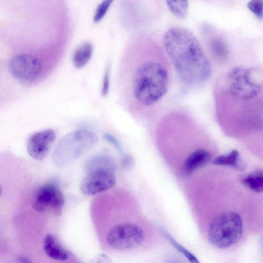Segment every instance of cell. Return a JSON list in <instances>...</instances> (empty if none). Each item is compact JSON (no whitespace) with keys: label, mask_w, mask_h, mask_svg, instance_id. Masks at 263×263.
Instances as JSON below:
<instances>
[{"label":"cell","mask_w":263,"mask_h":263,"mask_svg":"<svg viewBox=\"0 0 263 263\" xmlns=\"http://www.w3.org/2000/svg\"><path fill=\"white\" fill-rule=\"evenodd\" d=\"M163 44L182 82L199 84L211 77V62L200 42L191 31L181 27H173L164 34Z\"/></svg>","instance_id":"6da1fadb"},{"label":"cell","mask_w":263,"mask_h":263,"mask_svg":"<svg viewBox=\"0 0 263 263\" xmlns=\"http://www.w3.org/2000/svg\"><path fill=\"white\" fill-rule=\"evenodd\" d=\"M160 52V51H159ZM146 54L135 63L129 78L132 97L139 104L149 106L162 99L170 83L168 66L162 54Z\"/></svg>","instance_id":"7a4b0ae2"},{"label":"cell","mask_w":263,"mask_h":263,"mask_svg":"<svg viewBox=\"0 0 263 263\" xmlns=\"http://www.w3.org/2000/svg\"><path fill=\"white\" fill-rule=\"evenodd\" d=\"M85 167L86 175L80 186L83 194L96 195L110 190L116 184L115 165L110 158L95 157L86 162Z\"/></svg>","instance_id":"3957f363"},{"label":"cell","mask_w":263,"mask_h":263,"mask_svg":"<svg viewBox=\"0 0 263 263\" xmlns=\"http://www.w3.org/2000/svg\"><path fill=\"white\" fill-rule=\"evenodd\" d=\"M243 233V222L240 215L226 212L216 216L208 232L209 242L214 247L224 249L236 243Z\"/></svg>","instance_id":"277c9868"},{"label":"cell","mask_w":263,"mask_h":263,"mask_svg":"<svg viewBox=\"0 0 263 263\" xmlns=\"http://www.w3.org/2000/svg\"><path fill=\"white\" fill-rule=\"evenodd\" d=\"M96 135L89 131L79 130L63 137L57 144L53 158L63 165L79 158L97 142Z\"/></svg>","instance_id":"5b68a950"},{"label":"cell","mask_w":263,"mask_h":263,"mask_svg":"<svg viewBox=\"0 0 263 263\" xmlns=\"http://www.w3.org/2000/svg\"><path fill=\"white\" fill-rule=\"evenodd\" d=\"M144 239V233L139 226L123 223L115 226L107 233V243L117 250H126L139 246Z\"/></svg>","instance_id":"8992f818"},{"label":"cell","mask_w":263,"mask_h":263,"mask_svg":"<svg viewBox=\"0 0 263 263\" xmlns=\"http://www.w3.org/2000/svg\"><path fill=\"white\" fill-rule=\"evenodd\" d=\"M65 203L64 197L58 185L53 182L46 183L35 191L32 199V208L42 213L60 215Z\"/></svg>","instance_id":"52a82bcc"},{"label":"cell","mask_w":263,"mask_h":263,"mask_svg":"<svg viewBox=\"0 0 263 263\" xmlns=\"http://www.w3.org/2000/svg\"><path fill=\"white\" fill-rule=\"evenodd\" d=\"M8 68L15 79L25 83L36 81L43 71L41 61L35 56L28 54L13 57L9 61Z\"/></svg>","instance_id":"ba28073f"},{"label":"cell","mask_w":263,"mask_h":263,"mask_svg":"<svg viewBox=\"0 0 263 263\" xmlns=\"http://www.w3.org/2000/svg\"><path fill=\"white\" fill-rule=\"evenodd\" d=\"M56 139L55 132L52 129L39 131L28 138L26 149L28 155L36 160L45 158Z\"/></svg>","instance_id":"9c48e42d"},{"label":"cell","mask_w":263,"mask_h":263,"mask_svg":"<svg viewBox=\"0 0 263 263\" xmlns=\"http://www.w3.org/2000/svg\"><path fill=\"white\" fill-rule=\"evenodd\" d=\"M211 154L203 148L197 149L192 152L185 159L183 172L185 175L193 174L198 168L207 164L212 159Z\"/></svg>","instance_id":"30bf717a"},{"label":"cell","mask_w":263,"mask_h":263,"mask_svg":"<svg viewBox=\"0 0 263 263\" xmlns=\"http://www.w3.org/2000/svg\"><path fill=\"white\" fill-rule=\"evenodd\" d=\"M43 249L46 254L54 260L63 261L68 257L67 251L51 234L45 236L43 241Z\"/></svg>","instance_id":"8fae6325"},{"label":"cell","mask_w":263,"mask_h":263,"mask_svg":"<svg viewBox=\"0 0 263 263\" xmlns=\"http://www.w3.org/2000/svg\"><path fill=\"white\" fill-rule=\"evenodd\" d=\"M93 52L92 44L89 42H85L79 45L74 50L72 61L77 68L84 67L91 58Z\"/></svg>","instance_id":"7c38bea8"},{"label":"cell","mask_w":263,"mask_h":263,"mask_svg":"<svg viewBox=\"0 0 263 263\" xmlns=\"http://www.w3.org/2000/svg\"><path fill=\"white\" fill-rule=\"evenodd\" d=\"M209 50L213 57L219 62L226 61L229 58V50L225 41L219 36H214L208 41Z\"/></svg>","instance_id":"4fadbf2b"},{"label":"cell","mask_w":263,"mask_h":263,"mask_svg":"<svg viewBox=\"0 0 263 263\" xmlns=\"http://www.w3.org/2000/svg\"><path fill=\"white\" fill-rule=\"evenodd\" d=\"M213 164L217 165L231 166L236 169L241 170L243 165L240 159L239 152L234 149L227 155L219 156L212 160Z\"/></svg>","instance_id":"5bb4252c"},{"label":"cell","mask_w":263,"mask_h":263,"mask_svg":"<svg viewBox=\"0 0 263 263\" xmlns=\"http://www.w3.org/2000/svg\"><path fill=\"white\" fill-rule=\"evenodd\" d=\"M242 183L256 193L263 192V171L253 172L243 178Z\"/></svg>","instance_id":"9a60e30c"},{"label":"cell","mask_w":263,"mask_h":263,"mask_svg":"<svg viewBox=\"0 0 263 263\" xmlns=\"http://www.w3.org/2000/svg\"><path fill=\"white\" fill-rule=\"evenodd\" d=\"M160 231L162 235L173 247L182 254L190 262L200 263L198 258L192 253L178 242L167 231L164 229H161Z\"/></svg>","instance_id":"2e32d148"},{"label":"cell","mask_w":263,"mask_h":263,"mask_svg":"<svg viewBox=\"0 0 263 263\" xmlns=\"http://www.w3.org/2000/svg\"><path fill=\"white\" fill-rule=\"evenodd\" d=\"M166 5L174 16L184 19L187 15L189 9L187 1H167Z\"/></svg>","instance_id":"e0dca14e"},{"label":"cell","mask_w":263,"mask_h":263,"mask_svg":"<svg viewBox=\"0 0 263 263\" xmlns=\"http://www.w3.org/2000/svg\"><path fill=\"white\" fill-rule=\"evenodd\" d=\"M112 2L111 0H105L98 5L93 18L95 23H98L102 20Z\"/></svg>","instance_id":"ac0fdd59"},{"label":"cell","mask_w":263,"mask_h":263,"mask_svg":"<svg viewBox=\"0 0 263 263\" xmlns=\"http://www.w3.org/2000/svg\"><path fill=\"white\" fill-rule=\"evenodd\" d=\"M247 7L258 19L263 18V1H250L247 4Z\"/></svg>","instance_id":"d6986e66"},{"label":"cell","mask_w":263,"mask_h":263,"mask_svg":"<svg viewBox=\"0 0 263 263\" xmlns=\"http://www.w3.org/2000/svg\"><path fill=\"white\" fill-rule=\"evenodd\" d=\"M109 80L110 68L109 66H108L105 71L101 88V95L103 97L106 96L108 94L109 88Z\"/></svg>","instance_id":"ffe728a7"},{"label":"cell","mask_w":263,"mask_h":263,"mask_svg":"<svg viewBox=\"0 0 263 263\" xmlns=\"http://www.w3.org/2000/svg\"><path fill=\"white\" fill-rule=\"evenodd\" d=\"M89 263H112V261L107 255L102 253L92 259Z\"/></svg>","instance_id":"44dd1931"},{"label":"cell","mask_w":263,"mask_h":263,"mask_svg":"<svg viewBox=\"0 0 263 263\" xmlns=\"http://www.w3.org/2000/svg\"><path fill=\"white\" fill-rule=\"evenodd\" d=\"M104 137L106 141L113 144L117 148L120 149V146L117 140L114 137L109 134H105Z\"/></svg>","instance_id":"7402d4cb"},{"label":"cell","mask_w":263,"mask_h":263,"mask_svg":"<svg viewBox=\"0 0 263 263\" xmlns=\"http://www.w3.org/2000/svg\"><path fill=\"white\" fill-rule=\"evenodd\" d=\"M18 263H32V261L25 257H20L18 259Z\"/></svg>","instance_id":"603a6c76"},{"label":"cell","mask_w":263,"mask_h":263,"mask_svg":"<svg viewBox=\"0 0 263 263\" xmlns=\"http://www.w3.org/2000/svg\"><path fill=\"white\" fill-rule=\"evenodd\" d=\"M261 243H262V249H263V236L262 237Z\"/></svg>","instance_id":"cb8c5ba5"}]
</instances>
